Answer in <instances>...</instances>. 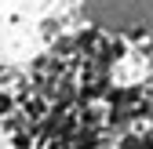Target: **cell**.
<instances>
[{
  "mask_svg": "<svg viewBox=\"0 0 153 149\" xmlns=\"http://www.w3.org/2000/svg\"><path fill=\"white\" fill-rule=\"evenodd\" d=\"M91 18L109 29H146L153 26V0H91Z\"/></svg>",
  "mask_w": 153,
  "mask_h": 149,
  "instance_id": "cell-1",
  "label": "cell"
}]
</instances>
